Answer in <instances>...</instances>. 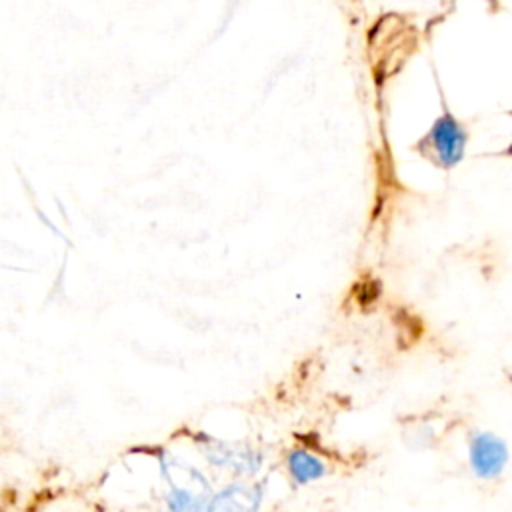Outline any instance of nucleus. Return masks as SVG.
<instances>
[{"mask_svg":"<svg viewBox=\"0 0 512 512\" xmlns=\"http://www.w3.org/2000/svg\"><path fill=\"white\" fill-rule=\"evenodd\" d=\"M260 492L256 486H230L214 496L202 512H256Z\"/></svg>","mask_w":512,"mask_h":512,"instance_id":"obj_5","label":"nucleus"},{"mask_svg":"<svg viewBox=\"0 0 512 512\" xmlns=\"http://www.w3.org/2000/svg\"><path fill=\"white\" fill-rule=\"evenodd\" d=\"M168 482L166 506L170 512H202L210 502V484L192 466L178 460H162Z\"/></svg>","mask_w":512,"mask_h":512,"instance_id":"obj_1","label":"nucleus"},{"mask_svg":"<svg viewBox=\"0 0 512 512\" xmlns=\"http://www.w3.org/2000/svg\"><path fill=\"white\" fill-rule=\"evenodd\" d=\"M508 462L506 444L488 432L478 434L470 444V466L480 478H494Z\"/></svg>","mask_w":512,"mask_h":512,"instance_id":"obj_2","label":"nucleus"},{"mask_svg":"<svg viewBox=\"0 0 512 512\" xmlns=\"http://www.w3.org/2000/svg\"><path fill=\"white\" fill-rule=\"evenodd\" d=\"M212 460L218 466L224 468H236V470H254L258 468V460H254V454L248 450H242L232 444H224L220 440L210 442V448L206 446V460Z\"/></svg>","mask_w":512,"mask_h":512,"instance_id":"obj_6","label":"nucleus"},{"mask_svg":"<svg viewBox=\"0 0 512 512\" xmlns=\"http://www.w3.org/2000/svg\"><path fill=\"white\" fill-rule=\"evenodd\" d=\"M286 470L296 488L318 482L328 474L324 460L306 448H294L286 454Z\"/></svg>","mask_w":512,"mask_h":512,"instance_id":"obj_4","label":"nucleus"},{"mask_svg":"<svg viewBox=\"0 0 512 512\" xmlns=\"http://www.w3.org/2000/svg\"><path fill=\"white\" fill-rule=\"evenodd\" d=\"M430 142H432L438 162L444 168H450L460 162L466 138H464V132L458 126V122L452 116L444 114L440 120H436L432 132H430Z\"/></svg>","mask_w":512,"mask_h":512,"instance_id":"obj_3","label":"nucleus"}]
</instances>
